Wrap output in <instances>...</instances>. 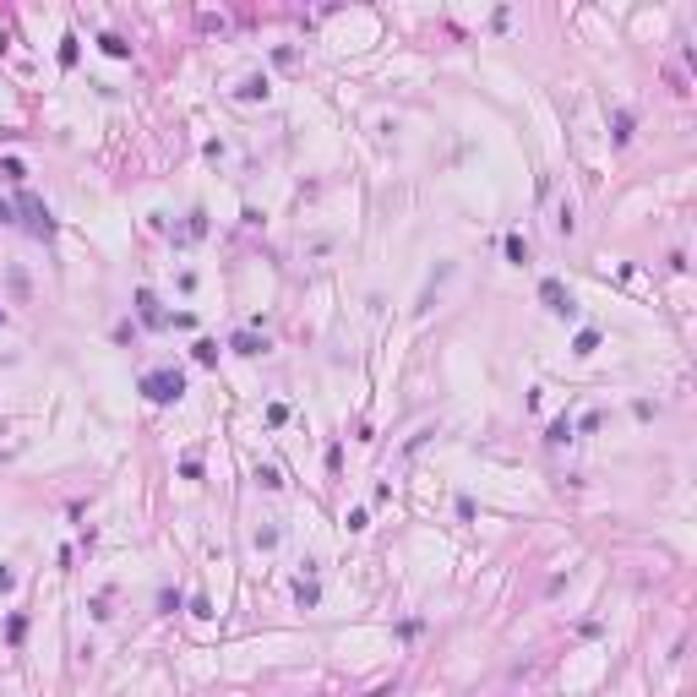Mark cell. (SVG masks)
<instances>
[{"mask_svg":"<svg viewBox=\"0 0 697 697\" xmlns=\"http://www.w3.org/2000/svg\"><path fill=\"white\" fill-rule=\"evenodd\" d=\"M11 589H17V572H11V567H0V594H11Z\"/></svg>","mask_w":697,"mask_h":697,"instance_id":"obj_20","label":"cell"},{"mask_svg":"<svg viewBox=\"0 0 697 697\" xmlns=\"http://www.w3.org/2000/svg\"><path fill=\"white\" fill-rule=\"evenodd\" d=\"M99 49L109 55V61H131V44H125L120 33H99Z\"/></svg>","mask_w":697,"mask_h":697,"instance_id":"obj_6","label":"cell"},{"mask_svg":"<svg viewBox=\"0 0 697 697\" xmlns=\"http://www.w3.org/2000/svg\"><path fill=\"white\" fill-rule=\"evenodd\" d=\"M251 545H256V551H272V545H278V529H272V523L256 529V534H251Z\"/></svg>","mask_w":697,"mask_h":697,"instance_id":"obj_14","label":"cell"},{"mask_svg":"<svg viewBox=\"0 0 697 697\" xmlns=\"http://www.w3.org/2000/svg\"><path fill=\"white\" fill-rule=\"evenodd\" d=\"M294 599H300V610H310V605L322 599V589H316L310 577H300V583H294Z\"/></svg>","mask_w":697,"mask_h":697,"instance_id":"obj_11","label":"cell"},{"mask_svg":"<svg viewBox=\"0 0 697 697\" xmlns=\"http://www.w3.org/2000/svg\"><path fill=\"white\" fill-rule=\"evenodd\" d=\"M234 99H240V103H256V99H267V77H246V82L234 87Z\"/></svg>","mask_w":697,"mask_h":697,"instance_id":"obj_7","label":"cell"},{"mask_svg":"<svg viewBox=\"0 0 697 697\" xmlns=\"http://www.w3.org/2000/svg\"><path fill=\"white\" fill-rule=\"evenodd\" d=\"M365 523H370V513H365V507H354V513H348V534H360Z\"/></svg>","mask_w":697,"mask_h":697,"instance_id":"obj_18","label":"cell"},{"mask_svg":"<svg viewBox=\"0 0 697 697\" xmlns=\"http://www.w3.org/2000/svg\"><path fill=\"white\" fill-rule=\"evenodd\" d=\"M539 196L551 202V229H555V234H572V229H577V207H572V196H567V191H555L551 180H539Z\"/></svg>","mask_w":697,"mask_h":697,"instance_id":"obj_1","label":"cell"},{"mask_svg":"<svg viewBox=\"0 0 697 697\" xmlns=\"http://www.w3.org/2000/svg\"><path fill=\"white\" fill-rule=\"evenodd\" d=\"M539 300H545V306H551L555 316H567V322L577 316V300H572V289H561L555 278H545V284H539Z\"/></svg>","mask_w":697,"mask_h":697,"instance_id":"obj_3","label":"cell"},{"mask_svg":"<svg viewBox=\"0 0 697 697\" xmlns=\"http://www.w3.org/2000/svg\"><path fill=\"white\" fill-rule=\"evenodd\" d=\"M202 234H207V213L196 207V213H191V224L180 229V240H202Z\"/></svg>","mask_w":697,"mask_h":697,"instance_id":"obj_12","label":"cell"},{"mask_svg":"<svg viewBox=\"0 0 697 697\" xmlns=\"http://www.w3.org/2000/svg\"><path fill=\"white\" fill-rule=\"evenodd\" d=\"M501 246H507V262H517V267H529V240H523V234H507V240H501Z\"/></svg>","mask_w":697,"mask_h":697,"instance_id":"obj_8","label":"cell"},{"mask_svg":"<svg viewBox=\"0 0 697 697\" xmlns=\"http://www.w3.org/2000/svg\"><path fill=\"white\" fill-rule=\"evenodd\" d=\"M142 392L153 398V403H175V398L185 392V376H180V370H147V376H142Z\"/></svg>","mask_w":697,"mask_h":697,"instance_id":"obj_2","label":"cell"},{"mask_svg":"<svg viewBox=\"0 0 697 697\" xmlns=\"http://www.w3.org/2000/svg\"><path fill=\"white\" fill-rule=\"evenodd\" d=\"M572 348H577V354H594V348H599V332H577Z\"/></svg>","mask_w":697,"mask_h":697,"instance_id":"obj_16","label":"cell"},{"mask_svg":"<svg viewBox=\"0 0 697 697\" xmlns=\"http://www.w3.org/2000/svg\"><path fill=\"white\" fill-rule=\"evenodd\" d=\"M137 316H142L147 327H164L169 316L158 310V300H153V289H137Z\"/></svg>","mask_w":697,"mask_h":697,"instance_id":"obj_4","label":"cell"},{"mask_svg":"<svg viewBox=\"0 0 697 697\" xmlns=\"http://www.w3.org/2000/svg\"><path fill=\"white\" fill-rule=\"evenodd\" d=\"M545 441H551V447H561V441H572V420H555V425H551V436H545Z\"/></svg>","mask_w":697,"mask_h":697,"instance_id":"obj_13","label":"cell"},{"mask_svg":"<svg viewBox=\"0 0 697 697\" xmlns=\"http://www.w3.org/2000/svg\"><path fill=\"white\" fill-rule=\"evenodd\" d=\"M0 175H6V180H27V164H22V158H0Z\"/></svg>","mask_w":697,"mask_h":697,"instance_id":"obj_15","label":"cell"},{"mask_svg":"<svg viewBox=\"0 0 697 697\" xmlns=\"http://www.w3.org/2000/svg\"><path fill=\"white\" fill-rule=\"evenodd\" d=\"M61 65H77V39H61Z\"/></svg>","mask_w":697,"mask_h":697,"instance_id":"obj_19","label":"cell"},{"mask_svg":"<svg viewBox=\"0 0 697 697\" xmlns=\"http://www.w3.org/2000/svg\"><path fill=\"white\" fill-rule=\"evenodd\" d=\"M256 485H262V491H278V485H284V469H278V463H256Z\"/></svg>","mask_w":697,"mask_h":697,"instance_id":"obj_10","label":"cell"},{"mask_svg":"<svg viewBox=\"0 0 697 697\" xmlns=\"http://www.w3.org/2000/svg\"><path fill=\"white\" fill-rule=\"evenodd\" d=\"M234 354H267V338H256V332H234Z\"/></svg>","mask_w":697,"mask_h":697,"instance_id":"obj_9","label":"cell"},{"mask_svg":"<svg viewBox=\"0 0 697 697\" xmlns=\"http://www.w3.org/2000/svg\"><path fill=\"white\" fill-rule=\"evenodd\" d=\"M22 213L33 218V229H39V234H55V218H49V207H44V202H33V196H22Z\"/></svg>","mask_w":697,"mask_h":697,"instance_id":"obj_5","label":"cell"},{"mask_svg":"<svg viewBox=\"0 0 697 697\" xmlns=\"http://www.w3.org/2000/svg\"><path fill=\"white\" fill-rule=\"evenodd\" d=\"M0 224H17V207L11 202H0Z\"/></svg>","mask_w":697,"mask_h":697,"instance_id":"obj_21","label":"cell"},{"mask_svg":"<svg viewBox=\"0 0 697 697\" xmlns=\"http://www.w3.org/2000/svg\"><path fill=\"white\" fill-rule=\"evenodd\" d=\"M196 360H202V365H213V360H218V344H213V338H202V344H196Z\"/></svg>","mask_w":697,"mask_h":697,"instance_id":"obj_17","label":"cell"}]
</instances>
